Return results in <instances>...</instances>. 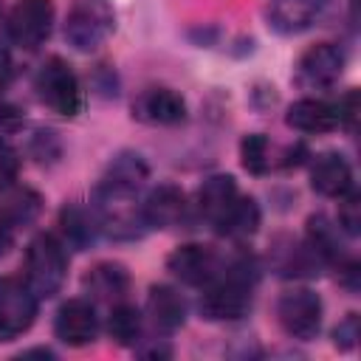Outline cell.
Here are the masks:
<instances>
[{"label": "cell", "instance_id": "f1b7e54d", "mask_svg": "<svg viewBox=\"0 0 361 361\" xmlns=\"http://www.w3.org/2000/svg\"><path fill=\"white\" fill-rule=\"evenodd\" d=\"M336 118H338V124H344L347 130H355V118H358V90H347L344 99H338V104H336Z\"/></svg>", "mask_w": 361, "mask_h": 361}, {"label": "cell", "instance_id": "ffe728a7", "mask_svg": "<svg viewBox=\"0 0 361 361\" xmlns=\"http://www.w3.org/2000/svg\"><path fill=\"white\" fill-rule=\"evenodd\" d=\"M147 310L152 316V324L172 333L186 322V302L183 296L169 285H152L147 296Z\"/></svg>", "mask_w": 361, "mask_h": 361}, {"label": "cell", "instance_id": "30bf717a", "mask_svg": "<svg viewBox=\"0 0 361 361\" xmlns=\"http://www.w3.org/2000/svg\"><path fill=\"white\" fill-rule=\"evenodd\" d=\"M166 271L172 276H178L180 282H186V285H200L203 288L206 282H212L223 271V262H220L217 251H212L209 245L186 243V245H178L166 257Z\"/></svg>", "mask_w": 361, "mask_h": 361}, {"label": "cell", "instance_id": "2e32d148", "mask_svg": "<svg viewBox=\"0 0 361 361\" xmlns=\"http://www.w3.org/2000/svg\"><path fill=\"white\" fill-rule=\"evenodd\" d=\"M82 285L93 299L116 305V302H124V296L130 290V274L118 262H99L85 274Z\"/></svg>", "mask_w": 361, "mask_h": 361}, {"label": "cell", "instance_id": "7402d4cb", "mask_svg": "<svg viewBox=\"0 0 361 361\" xmlns=\"http://www.w3.org/2000/svg\"><path fill=\"white\" fill-rule=\"evenodd\" d=\"M307 245L313 254L330 259V262H338V254H341V245H338V228L324 217V214H313L307 220Z\"/></svg>", "mask_w": 361, "mask_h": 361}, {"label": "cell", "instance_id": "7a4b0ae2", "mask_svg": "<svg viewBox=\"0 0 361 361\" xmlns=\"http://www.w3.org/2000/svg\"><path fill=\"white\" fill-rule=\"evenodd\" d=\"M138 186L116 180L104 175L96 186V212H99V226L116 237V240H135L144 231V217L141 206L135 203Z\"/></svg>", "mask_w": 361, "mask_h": 361}, {"label": "cell", "instance_id": "603a6c76", "mask_svg": "<svg viewBox=\"0 0 361 361\" xmlns=\"http://www.w3.org/2000/svg\"><path fill=\"white\" fill-rule=\"evenodd\" d=\"M107 330H110V338L116 344H121V347L135 344L138 336H141V313L127 302H116L113 310H110Z\"/></svg>", "mask_w": 361, "mask_h": 361}, {"label": "cell", "instance_id": "7c38bea8", "mask_svg": "<svg viewBox=\"0 0 361 361\" xmlns=\"http://www.w3.org/2000/svg\"><path fill=\"white\" fill-rule=\"evenodd\" d=\"M133 116L144 124H161L172 127L186 118V102L172 87H147L133 102Z\"/></svg>", "mask_w": 361, "mask_h": 361}, {"label": "cell", "instance_id": "ac0fdd59", "mask_svg": "<svg viewBox=\"0 0 361 361\" xmlns=\"http://www.w3.org/2000/svg\"><path fill=\"white\" fill-rule=\"evenodd\" d=\"M237 197H240V192H237V183L231 175H212L197 189V212L212 226H217Z\"/></svg>", "mask_w": 361, "mask_h": 361}, {"label": "cell", "instance_id": "d4e9b609", "mask_svg": "<svg viewBox=\"0 0 361 361\" xmlns=\"http://www.w3.org/2000/svg\"><path fill=\"white\" fill-rule=\"evenodd\" d=\"M240 158H243V166L248 172H254V175L268 172V166H271V144H268V138L262 133L245 135L243 144H240Z\"/></svg>", "mask_w": 361, "mask_h": 361}, {"label": "cell", "instance_id": "52a82bcc", "mask_svg": "<svg viewBox=\"0 0 361 361\" xmlns=\"http://www.w3.org/2000/svg\"><path fill=\"white\" fill-rule=\"evenodd\" d=\"M54 28L51 0H17L8 11V34L23 48H39Z\"/></svg>", "mask_w": 361, "mask_h": 361}, {"label": "cell", "instance_id": "9a60e30c", "mask_svg": "<svg viewBox=\"0 0 361 361\" xmlns=\"http://www.w3.org/2000/svg\"><path fill=\"white\" fill-rule=\"evenodd\" d=\"M310 186L324 197H341L353 189V169L344 155L322 152L310 169Z\"/></svg>", "mask_w": 361, "mask_h": 361}, {"label": "cell", "instance_id": "4316f807", "mask_svg": "<svg viewBox=\"0 0 361 361\" xmlns=\"http://www.w3.org/2000/svg\"><path fill=\"white\" fill-rule=\"evenodd\" d=\"M358 336H361V330H358V316L350 313V316H347L344 322H338V327L333 330V344H336L338 350H353L355 341H358Z\"/></svg>", "mask_w": 361, "mask_h": 361}, {"label": "cell", "instance_id": "cb8c5ba5", "mask_svg": "<svg viewBox=\"0 0 361 361\" xmlns=\"http://www.w3.org/2000/svg\"><path fill=\"white\" fill-rule=\"evenodd\" d=\"M59 226H62V234H65V243L76 245V248H85L90 240H93V220L85 209L79 206H65L62 214H59ZM62 243V245H65Z\"/></svg>", "mask_w": 361, "mask_h": 361}, {"label": "cell", "instance_id": "83f0119b", "mask_svg": "<svg viewBox=\"0 0 361 361\" xmlns=\"http://www.w3.org/2000/svg\"><path fill=\"white\" fill-rule=\"evenodd\" d=\"M17 172H20V158H17V152H14L8 144L0 141V189L11 186V183L17 180Z\"/></svg>", "mask_w": 361, "mask_h": 361}, {"label": "cell", "instance_id": "484cf974", "mask_svg": "<svg viewBox=\"0 0 361 361\" xmlns=\"http://www.w3.org/2000/svg\"><path fill=\"white\" fill-rule=\"evenodd\" d=\"M338 200H341V206H338V226H341L350 237H355V234L361 231V197L350 189V192L341 195Z\"/></svg>", "mask_w": 361, "mask_h": 361}, {"label": "cell", "instance_id": "8fae6325", "mask_svg": "<svg viewBox=\"0 0 361 361\" xmlns=\"http://www.w3.org/2000/svg\"><path fill=\"white\" fill-rule=\"evenodd\" d=\"M99 322H96V310L87 299H68L54 319V333L59 341H65L68 347H85L96 338Z\"/></svg>", "mask_w": 361, "mask_h": 361}, {"label": "cell", "instance_id": "4dcf8cb0", "mask_svg": "<svg viewBox=\"0 0 361 361\" xmlns=\"http://www.w3.org/2000/svg\"><path fill=\"white\" fill-rule=\"evenodd\" d=\"M23 358H28V355H42V358H54V353L51 350H45V347H37V350H25V353H20Z\"/></svg>", "mask_w": 361, "mask_h": 361}, {"label": "cell", "instance_id": "277c9868", "mask_svg": "<svg viewBox=\"0 0 361 361\" xmlns=\"http://www.w3.org/2000/svg\"><path fill=\"white\" fill-rule=\"evenodd\" d=\"M37 93L39 99L59 116L71 118L82 110V87L73 68L62 56H51L37 73Z\"/></svg>", "mask_w": 361, "mask_h": 361}, {"label": "cell", "instance_id": "44dd1931", "mask_svg": "<svg viewBox=\"0 0 361 361\" xmlns=\"http://www.w3.org/2000/svg\"><path fill=\"white\" fill-rule=\"evenodd\" d=\"M214 228H217V234L231 237V240H245V237H251V234L259 228V206H257V200L240 195Z\"/></svg>", "mask_w": 361, "mask_h": 361}, {"label": "cell", "instance_id": "6da1fadb", "mask_svg": "<svg viewBox=\"0 0 361 361\" xmlns=\"http://www.w3.org/2000/svg\"><path fill=\"white\" fill-rule=\"evenodd\" d=\"M254 274L248 262L223 265V271L203 285L200 313L212 322H231L251 310L254 299Z\"/></svg>", "mask_w": 361, "mask_h": 361}, {"label": "cell", "instance_id": "f546056e", "mask_svg": "<svg viewBox=\"0 0 361 361\" xmlns=\"http://www.w3.org/2000/svg\"><path fill=\"white\" fill-rule=\"evenodd\" d=\"M11 76H14V62H11V54H8V51L0 45V93L8 87Z\"/></svg>", "mask_w": 361, "mask_h": 361}, {"label": "cell", "instance_id": "9c48e42d", "mask_svg": "<svg viewBox=\"0 0 361 361\" xmlns=\"http://www.w3.org/2000/svg\"><path fill=\"white\" fill-rule=\"evenodd\" d=\"M344 73V54L333 42L310 45L296 62V82L307 90L333 87Z\"/></svg>", "mask_w": 361, "mask_h": 361}, {"label": "cell", "instance_id": "e0dca14e", "mask_svg": "<svg viewBox=\"0 0 361 361\" xmlns=\"http://www.w3.org/2000/svg\"><path fill=\"white\" fill-rule=\"evenodd\" d=\"M39 214V195L31 189H17L3 206H0V254L14 240V231L28 226Z\"/></svg>", "mask_w": 361, "mask_h": 361}, {"label": "cell", "instance_id": "3957f363", "mask_svg": "<svg viewBox=\"0 0 361 361\" xmlns=\"http://www.w3.org/2000/svg\"><path fill=\"white\" fill-rule=\"evenodd\" d=\"M68 276L65 245L54 234H37L25 248V285L37 299H51L59 293Z\"/></svg>", "mask_w": 361, "mask_h": 361}, {"label": "cell", "instance_id": "ba28073f", "mask_svg": "<svg viewBox=\"0 0 361 361\" xmlns=\"http://www.w3.org/2000/svg\"><path fill=\"white\" fill-rule=\"evenodd\" d=\"M37 316V296L25 282L0 279V341H14L23 336Z\"/></svg>", "mask_w": 361, "mask_h": 361}, {"label": "cell", "instance_id": "4fadbf2b", "mask_svg": "<svg viewBox=\"0 0 361 361\" xmlns=\"http://www.w3.org/2000/svg\"><path fill=\"white\" fill-rule=\"evenodd\" d=\"M186 195L172 186V183H161L155 186L147 200L141 203V217H144V226H152V228H172L178 226L183 217H186Z\"/></svg>", "mask_w": 361, "mask_h": 361}, {"label": "cell", "instance_id": "8992f818", "mask_svg": "<svg viewBox=\"0 0 361 361\" xmlns=\"http://www.w3.org/2000/svg\"><path fill=\"white\" fill-rule=\"evenodd\" d=\"M113 31V14L96 0H79L65 23V39L79 51L99 48Z\"/></svg>", "mask_w": 361, "mask_h": 361}, {"label": "cell", "instance_id": "5bb4252c", "mask_svg": "<svg viewBox=\"0 0 361 361\" xmlns=\"http://www.w3.org/2000/svg\"><path fill=\"white\" fill-rule=\"evenodd\" d=\"M324 8H327V0H271L268 23L279 34H299L310 28Z\"/></svg>", "mask_w": 361, "mask_h": 361}, {"label": "cell", "instance_id": "d6986e66", "mask_svg": "<svg viewBox=\"0 0 361 361\" xmlns=\"http://www.w3.org/2000/svg\"><path fill=\"white\" fill-rule=\"evenodd\" d=\"M285 121L299 130V133H330L338 118H336V104H327L322 99H299L288 107Z\"/></svg>", "mask_w": 361, "mask_h": 361}, {"label": "cell", "instance_id": "5b68a950", "mask_svg": "<svg viewBox=\"0 0 361 361\" xmlns=\"http://www.w3.org/2000/svg\"><path fill=\"white\" fill-rule=\"evenodd\" d=\"M276 316L290 338L310 341L322 327V299L310 288H290L276 302Z\"/></svg>", "mask_w": 361, "mask_h": 361}]
</instances>
